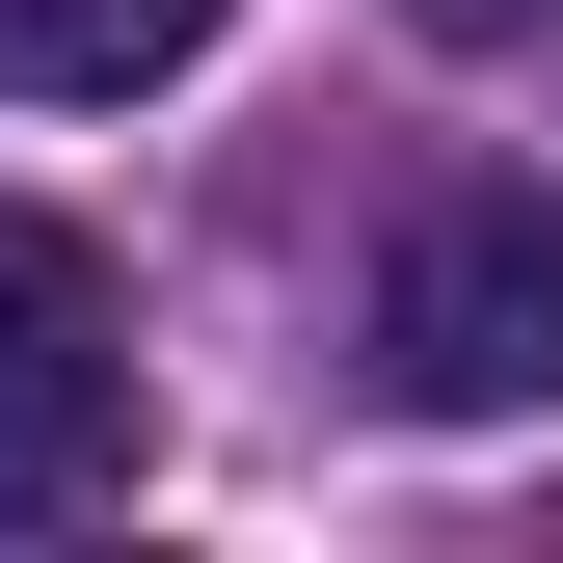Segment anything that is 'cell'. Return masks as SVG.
Returning <instances> with one entry per match:
<instances>
[{
  "instance_id": "6da1fadb",
  "label": "cell",
  "mask_w": 563,
  "mask_h": 563,
  "mask_svg": "<svg viewBox=\"0 0 563 563\" xmlns=\"http://www.w3.org/2000/svg\"><path fill=\"white\" fill-rule=\"evenodd\" d=\"M376 402H430V430H537L563 402V188H430V216H402Z\"/></svg>"
},
{
  "instance_id": "7a4b0ae2",
  "label": "cell",
  "mask_w": 563,
  "mask_h": 563,
  "mask_svg": "<svg viewBox=\"0 0 563 563\" xmlns=\"http://www.w3.org/2000/svg\"><path fill=\"white\" fill-rule=\"evenodd\" d=\"M108 456H134V322H108L81 216L0 188V483H108Z\"/></svg>"
},
{
  "instance_id": "3957f363",
  "label": "cell",
  "mask_w": 563,
  "mask_h": 563,
  "mask_svg": "<svg viewBox=\"0 0 563 563\" xmlns=\"http://www.w3.org/2000/svg\"><path fill=\"white\" fill-rule=\"evenodd\" d=\"M216 54V0H0V108H134Z\"/></svg>"
},
{
  "instance_id": "277c9868",
  "label": "cell",
  "mask_w": 563,
  "mask_h": 563,
  "mask_svg": "<svg viewBox=\"0 0 563 563\" xmlns=\"http://www.w3.org/2000/svg\"><path fill=\"white\" fill-rule=\"evenodd\" d=\"M402 27H456V54H510V27H563V0H402Z\"/></svg>"
}]
</instances>
